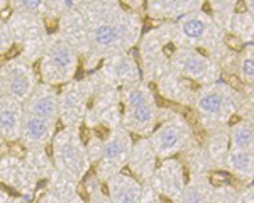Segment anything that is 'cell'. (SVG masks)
Masks as SVG:
<instances>
[{"instance_id": "1", "label": "cell", "mask_w": 254, "mask_h": 203, "mask_svg": "<svg viewBox=\"0 0 254 203\" xmlns=\"http://www.w3.org/2000/svg\"><path fill=\"white\" fill-rule=\"evenodd\" d=\"M81 12L88 24L90 54L83 61L87 71H95L107 56L129 52L141 38L142 24L134 10L114 0L81 2Z\"/></svg>"}, {"instance_id": "2", "label": "cell", "mask_w": 254, "mask_h": 203, "mask_svg": "<svg viewBox=\"0 0 254 203\" xmlns=\"http://www.w3.org/2000/svg\"><path fill=\"white\" fill-rule=\"evenodd\" d=\"M80 66V56L64 41L58 32L49 34L48 44L39 59V78L41 83L58 88L64 87L71 80Z\"/></svg>"}, {"instance_id": "3", "label": "cell", "mask_w": 254, "mask_h": 203, "mask_svg": "<svg viewBox=\"0 0 254 203\" xmlns=\"http://www.w3.org/2000/svg\"><path fill=\"white\" fill-rule=\"evenodd\" d=\"M51 157L55 169L81 183L90 171V159L80 129L63 127L51 142Z\"/></svg>"}, {"instance_id": "4", "label": "cell", "mask_w": 254, "mask_h": 203, "mask_svg": "<svg viewBox=\"0 0 254 203\" xmlns=\"http://www.w3.org/2000/svg\"><path fill=\"white\" fill-rule=\"evenodd\" d=\"M9 27L10 38L14 46L20 48V54L27 63L34 66L36 61L41 59L44 48L48 44L49 32L46 27V20L39 15L24 14V12H14L5 19Z\"/></svg>"}, {"instance_id": "5", "label": "cell", "mask_w": 254, "mask_h": 203, "mask_svg": "<svg viewBox=\"0 0 254 203\" xmlns=\"http://www.w3.org/2000/svg\"><path fill=\"white\" fill-rule=\"evenodd\" d=\"M132 136L126 131L122 125H119L114 131L107 134L104 139L102 156L95 164V178L100 183H107L110 178L122 173L127 166L130 151H132Z\"/></svg>"}, {"instance_id": "6", "label": "cell", "mask_w": 254, "mask_h": 203, "mask_svg": "<svg viewBox=\"0 0 254 203\" xmlns=\"http://www.w3.org/2000/svg\"><path fill=\"white\" fill-rule=\"evenodd\" d=\"M90 99H92V92H90L87 76L81 80L75 78L61 87L58 103L60 122L63 124V127L81 129L90 107Z\"/></svg>"}, {"instance_id": "7", "label": "cell", "mask_w": 254, "mask_h": 203, "mask_svg": "<svg viewBox=\"0 0 254 203\" xmlns=\"http://www.w3.org/2000/svg\"><path fill=\"white\" fill-rule=\"evenodd\" d=\"M0 78H2L3 85V95L10 97L20 103L29 99L39 83L34 66L19 54L0 66Z\"/></svg>"}, {"instance_id": "8", "label": "cell", "mask_w": 254, "mask_h": 203, "mask_svg": "<svg viewBox=\"0 0 254 203\" xmlns=\"http://www.w3.org/2000/svg\"><path fill=\"white\" fill-rule=\"evenodd\" d=\"M0 185L14 190L15 197H22L24 200L32 202L38 193L39 183L31 174L22 156L2 152L0 154Z\"/></svg>"}, {"instance_id": "9", "label": "cell", "mask_w": 254, "mask_h": 203, "mask_svg": "<svg viewBox=\"0 0 254 203\" xmlns=\"http://www.w3.org/2000/svg\"><path fill=\"white\" fill-rule=\"evenodd\" d=\"M190 139V127L182 117H175L159 125L149 136V144L156 157L170 159L173 154L180 152Z\"/></svg>"}, {"instance_id": "10", "label": "cell", "mask_w": 254, "mask_h": 203, "mask_svg": "<svg viewBox=\"0 0 254 203\" xmlns=\"http://www.w3.org/2000/svg\"><path fill=\"white\" fill-rule=\"evenodd\" d=\"M98 75L109 87L121 92L122 88L141 81V70L136 58L129 52H117L107 56L97 68Z\"/></svg>"}, {"instance_id": "11", "label": "cell", "mask_w": 254, "mask_h": 203, "mask_svg": "<svg viewBox=\"0 0 254 203\" xmlns=\"http://www.w3.org/2000/svg\"><path fill=\"white\" fill-rule=\"evenodd\" d=\"M56 32L63 38L69 46L78 52L81 63L88 58L90 54V34H88V24L81 12V2L78 7L66 12L58 19V29Z\"/></svg>"}, {"instance_id": "12", "label": "cell", "mask_w": 254, "mask_h": 203, "mask_svg": "<svg viewBox=\"0 0 254 203\" xmlns=\"http://www.w3.org/2000/svg\"><path fill=\"white\" fill-rule=\"evenodd\" d=\"M147 185L153 186L159 195L166 197L168 200L178 202L180 195H182L187 185L182 164L175 159H165L163 164L156 168V171H154L153 178Z\"/></svg>"}, {"instance_id": "13", "label": "cell", "mask_w": 254, "mask_h": 203, "mask_svg": "<svg viewBox=\"0 0 254 203\" xmlns=\"http://www.w3.org/2000/svg\"><path fill=\"white\" fill-rule=\"evenodd\" d=\"M58 88L46 83H38L31 97L22 103L24 113L41 117V119L60 122V103H58Z\"/></svg>"}, {"instance_id": "14", "label": "cell", "mask_w": 254, "mask_h": 203, "mask_svg": "<svg viewBox=\"0 0 254 203\" xmlns=\"http://www.w3.org/2000/svg\"><path fill=\"white\" fill-rule=\"evenodd\" d=\"M56 125H58V122L26 113L19 139L24 151H27V149H46L48 144H51L56 136Z\"/></svg>"}, {"instance_id": "15", "label": "cell", "mask_w": 254, "mask_h": 203, "mask_svg": "<svg viewBox=\"0 0 254 203\" xmlns=\"http://www.w3.org/2000/svg\"><path fill=\"white\" fill-rule=\"evenodd\" d=\"M158 122V105L156 102L142 103L132 108H122V127L132 136H149L154 131Z\"/></svg>"}, {"instance_id": "16", "label": "cell", "mask_w": 254, "mask_h": 203, "mask_svg": "<svg viewBox=\"0 0 254 203\" xmlns=\"http://www.w3.org/2000/svg\"><path fill=\"white\" fill-rule=\"evenodd\" d=\"M156 159L158 157H156V154H154L153 148H151L149 139L141 137L137 142H134L129 161H127V166H129L130 173L134 174V178H136L141 185H147L158 168Z\"/></svg>"}, {"instance_id": "17", "label": "cell", "mask_w": 254, "mask_h": 203, "mask_svg": "<svg viewBox=\"0 0 254 203\" xmlns=\"http://www.w3.org/2000/svg\"><path fill=\"white\" fill-rule=\"evenodd\" d=\"M170 61H171V68L176 73H180V75L187 76V78L193 81L205 80L208 73H210V63H208V59L195 51L185 50V48L175 50Z\"/></svg>"}, {"instance_id": "18", "label": "cell", "mask_w": 254, "mask_h": 203, "mask_svg": "<svg viewBox=\"0 0 254 203\" xmlns=\"http://www.w3.org/2000/svg\"><path fill=\"white\" fill-rule=\"evenodd\" d=\"M22 103L10 97H0V137L3 142H17L24 122Z\"/></svg>"}, {"instance_id": "19", "label": "cell", "mask_w": 254, "mask_h": 203, "mask_svg": "<svg viewBox=\"0 0 254 203\" xmlns=\"http://www.w3.org/2000/svg\"><path fill=\"white\" fill-rule=\"evenodd\" d=\"M107 197L112 203H139L142 195V185L134 176L119 173L105 183Z\"/></svg>"}, {"instance_id": "20", "label": "cell", "mask_w": 254, "mask_h": 203, "mask_svg": "<svg viewBox=\"0 0 254 203\" xmlns=\"http://www.w3.org/2000/svg\"><path fill=\"white\" fill-rule=\"evenodd\" d=\"M210 31V22L202 12H190V14L183 15L178 20L175 27V41L176 39H185V41H202Z\"/></svg>"}, {"instance_id": "21", "label": "cell", "mask_w": 254, "mask_h": 203, "mask_svg": "<svg viewBox=\"0 0 254 203\" xmlns=\"http://www.w3.org/2000/svg\"><path fill=\"white\" fill-rule=\"evenodd\" d=\"M24 162L38 183H46L55 173V162L46 149H27L22 154Z\"/></svg>"}, {"instance_id": "22", "label": "cell", "mask_w": 254, "mask_h": 203, "mask_svg": "<svg viewBox=\"0 0 254 203\" xmlns=\"http://www.w3.org/2000/svg\"><path fill=\"white\" fill-rule=\"evenodd\" d=\"M196 3L188 2H175V0H159V2H149L146 5L147 15L153 19H175L193 12Z\"/></svg>"}, {"instance_id": "23", "label": "cell", "mask_w": 254, "mask_h": 203, "mask_svg": "<svg viewBox=\"0 0 254 203\" xmlns=\"http://www.w3.org/2000/svg\"><path fill=\"white\" fill-rule=\"evenodd\" d=\"M224 103H225V95L222 92L217 90V88L203 92L196 99V108H198V112L208 117L217 115L224 108Z\"/></svg>"}, {"instance_id": "24", "label": "cell", "mask_w": 254, "mask_h": 203, "mask_svg": "<svg viewBox=\"0 0 254 203\" xmlns=\"http://www.w3.org/2000/svg\"><path fill=\"white\" fill-rule=\"evenodd\" d=\"M229 166L241 176H249L254 173V151H239L232 149L229 152Z\"/></svg>"}, {"instance_id": "25", "label": "cell", "mask_w": 254, "mask_h": 203, "mask_svg": "<svg viewBox=\"0 0 254 203\" xmlns=\"http://www.w3.org/2000/svg\"><path fill=\"white\" fill-rule=\"evenodd\" d=\"M176 203H210L207 188L200 180H191L187 183Z\"/></svg>"}, {"instance_id": "26", "label": "cell", "mask_w": 254, "mask_h": 203, "mask_svg": "<svg viewBox=\"0 0 254 203\" xmlns=\"http://www.w3.org/2000/svg\"><path fill=\"white\" fill-rule=\"evenodd\" d=\"M232 149L254 151V131L248 124H237L232 127Z\"/></svg>"}, {"instance_id": "27", "label": "cell", "mask_w": 254, "mask_h": 203, "mask_svg": "<svg viewBox=\"0 0 254 203\" xmlns=\"http://www.w3.org/2000/svg\"><path fill=\"white\" fill-rule=\"evenodd\" d=\"M85 188H87V193H88L87 203H112L109 200L107 193L102 190L100 181H98L95 176H92L87 183H85Z\"/></svg>"}, {"instance_id": "28", "label": "cell", "mask_w": 254, "mask_h": 203, "mask_svg": "<svg viewBox=\"0 0 254 203\" xmlns=\"http://www.w3.org/2000/svg\"><path fill=\"white\" fill-rule=\"evenodd\" d=\"M85 148H87V154H88L90 164H97L98 159H100V156H102V148H104V139L93 134V136L88 139L87 144H85Z\"/></svg>"}, {"instance_id": "29", "label": "cell", "mask_w": 254, "mask_h": 203, "mask_svg": "<svg viewBox=\"0 0 254 203\" xmlns=\"http://www.w3.org/2000/svg\"><path fill=\"white\" fill-rule=\"evenodd\" d=\"M12 48H14V41L10 38L9 27H7L5 19L0 17V56L7 54Z\"/></svg>"}, {"instance_id": "30", "label": "cell", "mask_w": 254, "mask_h": 203, "mask_svg": "<svg viewBox=\"0 0 254 203\" xmlns=\"http://www.w3.org/2000/svg\"><path fill=\"white\" fill-rule=\"evenodd\" d=\"M139 203H163L161 195L151 185H142V195H141V202Z\"/></svg>"}, {"instance_id": "31", "label": "cell", "mask_w": 254, "mask_h": 203, "mask_svg": "<svg viewBox=\"0 0 254 203\" xmlns=\"http://www.w3.org/2000/svg\"><path fill=\"white\" fill-rule=\"evenodd\" d=\"M241 73L248 81H254V58H246L241 63Z\"/></svg>"}, {"instance_id": "32", "label": "cell", "mask_w": 254, "mask_h": 203, "mask_svg": "<svg viewBox=\"0 0 254 203\" xmlns=\"http://www.w3.org/2000/svg\"><path fill=\"white\" fill-rule=\"evenodd\" d=\"M34 200H36V203H63V202H60L58 198H56L53 193H49L46 188L38 190V193H36Z\"/></svg>"}, {"instance_id": "33", "label": "cell", "mask_w": 254, "mask_h": 203, "mask_svg": "<svg viewBox=\"0 0 254 203\" xmlns=\"http://www.w3.org/2000/svg\"><path fill=\"white\" fill-rule=\"evenodd\" d=\"M225 43H227V46L231 48V50H234V51H241L243 50V41H241L239 38H234V36H229L227 39H225Z\"/></svg>"}, {"instance_id": "34", "label": "cell", "mask_w": 254, "mask_h": 203, "mask_svg": "<svg viewBox=\"0 0 254 203\" xmlns=\"http://www.w3.org/2000/svg\"><path fill=\"white\" fill-rule=\"evenodd\" d=\"M227 180L229 178L225 176V174H222V173H215V174H212L210 176V181H212V185H224V183H227Z\"/></svg>"}, {"instance_id": "35", "label": "cell", "mask_w": 254, "mask_h": 203, "mask_svg": "<svg viewBox=\"0 0 254 203\" xmlns=\"http://www.w3.org/2000/svg\"><path fill=\"white\" fill-rule=\"evenodd\" d=\"M12 202V195L7 190L0 188V203H10Z\"/></svg>"}, {"instance_id": "36", "label": "cell", "mask_w": 254, "mask_h": 203, "mask_svg": "<svg viewBox=\"0 0 254 203\" xmlns=\"http://www.w3.org/2000/svg\"><path fill=\"white\" fill-rule=\"evenodd\" d=\"M246 10H248V7H246V2H237L236 3V12H237V14H244Z\"/></svg>"}, {"instance_id": "37", "label": "cell", "mask_w": 254, "mask_h": 203, "mask_svg": "<svg viewBox=\"0 0 254 203\" xmlns=\"http://www.w3.org/2000/svg\"><path fill=\"white\" fill-rule=\"evenodd\" d=\"M229 83H231L234 88H237V90L241 88V83H239V80H237L236 76H231V78H229Z\"/></svg>"}, {"instance_id": "38", "label": "cell", "mask_w": 254, "mask_h": 203, "mask_svg": "<svg viewBox=\"0 0 254 203\" xmlns=\"http://www.w3.org/2000/svg\"><path fill=\"white\" fill-rule=\"evenodd\" d=\"M69 203H87V200H85V198H83V197H81V195L78 193V195H76V197H75V198H73V200H71V202H69Z\"/></svg>"}, {"instance_id": "39", "label": "cell", "mask_w": 254, "mask_h": 203, "mask_svg": "<svg viewBox=\"0 0 254 203\" xmlns=\"http://www.w3.org/2000/svg\"><path fill=\"white\" fill-rule=\"evenodd\" d=\"M10 203H31V202L24 200L22 197H12V202Z\"/></svg>"}, {"instance_id": "40", "label": "cell", "mask_w": 254, "mask_h": 203, "mask_svg": "<svg viewBox=\"0 0 254 203\" xmlns=\"http://www.w3.org/2000/svg\"><path fill=\"white\" fill-rule=\"evenodd\" d=\"M7 7H9V2H5V0H0V14H2Z\"/></svg>"}, {"instance_id": "41", "label": "cell", "mask_w": 254, "mask_h": 203, "mask_svg": "<svg viewBox=\"0 0 254 203\" xmlns=\"http://www.w3.org/2000/svg\"><path fill=\"white\" fill-rule=\"evenodd\" d=\"M246 7H248V10L254 15V0L253 2H246Z\"/></svg>"}, {"instance_id": "42", "label": "cell", "mask_w": 254, "mask_h": 203, "mask_svg": "<svg viewBox=\"0 0 254 203\" xmlns=\"http://www.w3.org/2000/svg\"><path fill=\"white\" fill-rule=\"evenodd\" d=\"M0 97H3V85H2V78H0Z\"/></svg>"}, {"instance_id": "43", "label": "cell", "mask_w": 254, "mask_h": 203, "mask_svg": "<svg viewBox=\"0 0 254 203\" xmlns=\"http://www.w3.org/2000/svg\"><path fill=\"white\" fill-rule=\"evenodd\" d=\"M2 148H3V139L0 137V154H2Z\"/></svg>"}]
</instances>
